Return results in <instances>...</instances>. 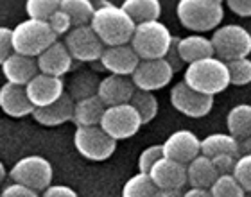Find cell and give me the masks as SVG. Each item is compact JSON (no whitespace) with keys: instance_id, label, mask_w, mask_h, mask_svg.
Masks as SVG:
<instances>
[{"instance_id":"40","label":"cell","mask_w":251,"mask_h":197,"mask_svg":"<svg viewBox=\"0 0 251 197\" xmlns=\"http://www.w3.org/2000/svg\"><path fill=\"white\" fill-rule=\"evenodd\" d=\"M212 161H214L215 171L219 172V176H226V174H233L237 158H233V156H217Z\"/></svg>"},{"instance_id":"46","label":"cell","mask_w":251,"mask_h":197,"mask_svg":"<svg viewBox=\"0 0 251 197\" xmlns=\"http://www.w3.org/2000/svg\"><path fill=\"white\" fill-rule=\"evenodd\" d=\"M183 194H179V192H162L160 194V197H181Z\"/></svg>"},{"instance_id":"13","label":"cell","mask_w":251,"mask_h":197,"mask_svg":"<svg viewBox=\"0 0 251 197\" xmlns=\"http://www.w3.org/2000/svg\"><path fill=\"white\" fill-rule=\"evenodd\" d=\"M163 156L173 161H178L181 165H188L198 156H201V140L196 133L188 129L174 131L167 136V140L162 144Z\"/></svg>"},{"instance_id":"21","label":"cell","mask_w":251,"mask_h":197,"mask_svg":"<svg viewBox=\"0 0 251 197\" xmlns=\"http://www.w3.org/2000/svg\"><path fill=\"white\" fill-rule=\"evenodd\" d=\"M176 49H178V54L185 65H192L201 59L215 56L212 40L206 36H199V34L176 38Z\"/></svg>"},{"instance_id":"44","label":"cell","mask_w":251,"mask_h":197,"mask_svg":"<svg viewBox=\"0 0 251 197\" xmlns=\"http://www.w3.org/2000/svg\"><path fill=\"white\" fill-rule=\"evenodd\" d=\"M181 197H212V194H210V190H204V188H190Z\"/></svg>"},{"instance_id":"41","label":"cell","mask_w":251,"mask_h":197,"mask_svg":"<svg viewBox=\"0 0 251 197\" xmlns=\"http://www.w3.org/2000/svg\"><path fill=\"white\" fill-rule=\"evenodd\" d=\"M226 5L230 7L231 13L242 16V18L251 16V0H228Z\"/></svg>"},{"instance_id":"24","label":"cell","mask_w":251,"mask_h":197,"mask_svg":"<svg viewBox=\"0 0 251 197\" xmlns=\"http://www.w3.org/2000/svg\"><path fill=\"white\" fill-rule=\"evenodd\" d=\"M201 154L214 160L217 156H233L241 158L239 150V140L233 138L230 133H214V135L204 136L201 140Z\"/></svg>"},{"instance_id":"15","label":"cell","mask_w":251,"mask_h":197,"mask_svg":"<svg viewBox=\"0 0 251 197\" xmlns=\"http://www.w3.org/2000/svg\"><path fill=\"white\" fill-rule=\"evenodd\" d=\"M149 176L160 192H179L185 185H188L187 165H181L169 158H162L158 161L151 169Z\"/></svg>"},{"instance_id":"32","label":"cell","mask_w":251,"mask_h":197,"mask_svg":"<svg viewBox=\"0 0 251 197\" xmlns=\"http://www.w3.org/2000/svg\"><path fill=\"white\" fill-rule=\"evenodd\" d=\"M210 194L212 197H246V190L233 177V174L217 177V181L210 188Z\"/></svg>"},{"instance_id":"26","label":"cell","mask_w":251,"mask_h":197,"mask_svg":"<svg viewBox=\"0 0 251 197\" xmlns=\"http://www.w3.org/2000/svg\"><path fill=\"white\" fill-rule=\"evenodd\" d=\"M122 9L129 15V18L136 25L156 22L162 15V4L158 0H126Z\"/></svg>"},{"instance_id":"20","label":"cell","mask_w":251,"mask_h":197,"mask_svg":"<svg viewBox=\"0 0 251 197\" xmlns=\"http://www.w3.org/2000/svg\"><path fill=\"white\" fill-rule=\"evenodd\" d=\"M2 72L7 83L18 84V86H27L32 79L38 75V63L34 57H27L22 54H13L7 61L2 65Z\"/></svg>"},{"instance_id":"31","label":"cell","mask_w":251,"mask_h":197,"mask_svg":"<svg viewBox=\"0 0 251 197\" xmlns=\"http://www.w3.org/2000/svg\"><path fill=\"white\" fill-rule=\"evenodd\" d=\"M129 104L138 111V115H140V119H142V124H149V122L158 115V98L154 97V94H151V92L136 90Z\"/></svg>"},{"instance_id":"7","label":"cell","mask_w":251,"mask_h":197,"mask_svg":"<svg viewBox=\"0 0 251 197\" xmlns=\"http://www.w3.org/2000/svg\"><path fill=\"white\" fill-rule=\"evenodd\" d=\"M9 176L13 179V183L32 188L36 192H45L50 187V183H52L54 171L47 158L32 154L16 161L13 169H11Z\"/></svg>"},{"instance_id":"16","label":"cell","mask_w":251,"mask_h":197,"mask_svg":"<svg viewBox=\"0 0 251 197\" xmlns=\"http://www.w3.org/2000/svg\"><path fill=\"white\" fill-rule=\"evenodd\" d=\"M140 61L142 59L131 45L106 47L100 57V65L110 72V75H122V77H131Z\"/></svg>"},{"instance_id":"45","label":"cell","mask_w":251,"mask_h":197,"mask_svg":"<svg viewBox=\"0 0 251 197\" xmlns=\"http://www.w3.org/2000/svg\"><path fill=\"white\" fill-rule=\"evenodd\" d=\"M239 150H241V156L251 154V136H250V138H244V140L239 142Z\"/></svg>"},{"instance_id":"42","label":"cell","mask_w":251,"mask_h":197,"mask_svg":"<svg viewBox=\"0 0 251 197\" xmlns=\"http://www.w3.org/2000/svg\"><path fill=\"white\" fill-rule=\"evenodd\" d=\"M42 197H77L75 190L67 185H50V187L42 194Z\"/></svg>"},{"instance_id":"35","label":"cell","mask_w":251,"mask_h":197,"mask_svg":"<svg viewBox=\"0 0 251 197\" xmlns=\"http://www.w3.org/2000/svg\"><path fill=\"white\" fill-rule=\"evenodd\" d=\"M162 158H165V156H163V147L162 146L147 147V149L142 150L140 158H138V171H140L142 174H149L152 167L156 165Z\"/></svg>"},{"instance_id":"1","label":"cell","mask_w":251,"mask_h":197,"mask_svg":"<svg viewBox=\"0 0 251 197\" xmlns=\"http://www.w3.org/2000/svg\"><path fill=\"white\" fill-rule=\"evenodd\" d=\"M90 27L95 31L100 42L104 43V47H119V45H129L136 24L122 9V5L119 7L113 4H102L95 9Z\"/></svg>"},{"instance_id":"12","label":"cell","mask_w":251,"mask_h":197,"mask_svg":"<svg viewBox=\"0 0 251 197\" xmlns=\"http://www.w3.org/2000/svg\"><path fill=\"white\" fill-rule=\"evenodd\" d=\"M171 104H173V108L176 111H179L185 117L203 119L214 108V97H206V95L198 94L192 88H188L183 81H179L171 90Z\"/></svg>"},{"instance_id":"9","label":"cell","mask_w":251,"mask_h":197,"mask_svg":"<svg viewBox=\"0 0 251 197\" xmlns=\"http://www.w3.org/2000/svg\"><path fill=\"white\" fill-rule=\"evenodd\" d=\"M142 119L131 104H121L106 108L104 117L100 120V127L106 135H110L113 140H126L138 133L142 127Z\"/></svg>"},{"instance_id":"10","label":"cell","mask_w":251,"mask_h":197,"mask_svg":"<svg viewBox=\"0 0 251 197\" xmlns=\"http://www.w3.org/2000/svg\"><path fill=\"white\" fill-rule=\"evenodd\" d=\"M65 45H67L70 56L81 63L100 61L102 52L106 49L104 43L100 42L99 36L90 25L74 27L65 36Z\"/></svg>"},{"instance_id":"38","label":"cell","mask_w":251,"mask_h":197,"mask_svg":"<svg viewBox=\"0 0 251 197\" xmlns=\"http://www.w3.org/2000/svg\"><path fill=\"white\" fill-rule=\"evenodd\" d=\"M13 54H15V47H13V29H9V27H0V65H4Z\"/></svg>"},{"instance_id":"36","label":"cell","mask_w":251,"mask_h":197,"mask_svg":"<svg viewBox=\"0 0 251 197\" xmlns=\"http://www.w3.org/2000/svg\"><path fill=\"white\" fill-rule=\"evenodd\" d=\"M233 177L241 183V187L246 190V194H251V154L241 156V158L235 161Z\"/></svg>"},{"instance_id":"11","label":"cell","mask_w":251,"mask_h":197,"mask_svg":"<svg viewBox=\"0 0 251 197\" xmlns=\"http://www.w3.org/2000/svg\"><path fill=\"white\" fill-rule=\"evenodd\" d=\"M174 70L167 59H152V61H140L131 81L136 90L142 92H156L165 88L173 81Z\"/></svg>"},{"instance_id":"28","label":"cell","mask_w":251,"mask_h":197,"mask_svg":"<svg viewBox=\"0 0 251 197\" xmlns=\"http://www.w3.org/2000/svg\"><path fill=\"white\" fill-rule=\"evenodd\" d=\"M99 84H100V79L94 72L83 70V72H77L72 77V81L68 84V95L72 97L74 102H79L83 98L97 95Z\"/></svg>"},{"instance_id":"3","label":"cell","mask_w":251,"mask_h":197,"mask_svg":"<svg viewBox=\"0 0 251 197\" xmlns=\"http://www.w3.org/2000/svg\"><path fill=\"white\" fill-rule=\"evenodd\" d=\"M176 15L185 29L206 32L219 29L225 18V7L221 0H179Z\"/></svg>"},{"instance_id":"25","label":"cell","mask_w":251,"mask_h":197,"mask_svg":"<svg viewBox=\"0 0 251 197\" xmlns=\"http://www.w3.org/2000/svg\"><path fill=\"white\" fill-rule=\"evenodd\" d=\"M104 111H106V106L99 98V95L83 98V100L75 102L72 122L77 125V127H94V125H100V120L104 117Z\"/></svg>"},{"instance_id":"27","label":"cell","mask_w":251,"mask_h":197,"mask_svg":"<svg viewBox=\"0 0 251 197\" xmlns=\"http://www.w3.org/2000/svg\"><path fill=\"white\" fill-rule=\"evenodd\" d=\"M228 133L241 142L251 136V104H237L226 117Z\"/></svg>"},{"instance_id":"23","label":"cell","mask_w":251,"mask_h":197,"mask_svg":"<svg viewBox=\"0 0 251 197\" xmlns=\"http://www.w3.org/2000/svg\"><path fill=\"white\" fill-rule=\"evenodd\" d=\"M219 172L215 171L214 161L206 156H198L194 161L187 165V181L190 188H204L210 190L212 185L217 181Z\"/></svg>"},{"instance_id":"17","label":"cell","mask_w":251,"mask_h":197,"mask_svg":"<svg viewBox=\"0 0 251 197\" xmlns=\"http://www.w3.org/2000/svg\"><path fill=\"white\" fill-rule=\"evenodd\" d=\"M136 88L131 77H122V75H108L100 79L99 84V98L104 102L106 108L111 106H121V104H129Z\"/></svg>"},{"instance_id":"37","label":"cell","mask_w":251,"mask_h":197,"mask_svg":"<svg viewBox=\"0 0 251 197\" xmlns=\"http://www.w3.org/2000/svg\"><path fill=\"white\" fill-rule=\"evenodd\" d=\"M49 25L50 29L54 31L56 36H63V34H68V32L72 31V20H70V16L65 13V11L59 7L52 16H50V20H49Z\"/></svg>"},{"instance_id":"39","label":"cell","mask_w":251,"mask_h":197,"mask_svg":"<svg viewBox=\"0 0 251 197\" xmlns=\"http://www.w3.org/2000/svg\"><path fill=\"white\" fill-rule=\"evenodd\" d=\"M0 197H40V196L32 188H27L24 185H18V183H11V185L4 187V190L0 192Z\"/></svg>"},{"instance_id":"6","label":"cell","mask_w":251,"mask_h":197,"mask_svg":"<svg viewBox=\"0 0 251 197\" xmlns=\"http://www.w3.org/2000/svg\"><path fill=\"white\" fill-rule=\"evenodd\" d=\"M212 45H214L215 57L221 61L230 63L235 59H242L251 54V34L246 27L237 24H226L215 29L212 34Z\"/></svg>"},{"instance_id":"8","label":"cell","mask_w":251,"mask_h":197,"mask_svg":"<svg viewBox=\"0 0 251 197\" xmlns=\"http://www.w3.org/2000/svg\"><path fill=\"white\" fill-rule=\"evenodd\" d=\"M74 146L81 156L92 161L108 160L117 149V142L106 135L100 125L77 127L74 133Z\"/></svg>"},{"instance_id":"34","label":"cell","mask_w":251,"mask_h":197,"mask_svg":"<svg viewBox=\"0 0 251 197\" xmlns=\"http://www.w3.org/2000/svg\"><path fill=\"white\" fill-rule=\"evenodd\" d=\"M228 65V72H230V83L233 86H244L251 83V59L250 57H242L235 61L226 63Z\"/></svg>"},{"instance_id":"48","label":"cell","mask_w":251,"mask_h":197,"mask_svg":"<svg viewBox=\"0 0 251 197\" xmlns=\"http://www.w3.org/2000/svg\"><path fill=\"white\" fill-rule=\"evenodd\" d=\"M246 197H251V194H246Z\"/></svg>"},{"instance_id":"5","label":"cell","mask_w":251,"mask_h":197,"mask_svg":"<svg viewBox=\"0 0 251 197\" xmlns=\"http://www.w3.org/2000/svg\"><path fill=\"white\" fill-rule=\"evenodd\" d=\"M56 42H58V36L50 29L49 22L27 18L13 29V47L16 54H22V56L40 57Z\"/></svg>"},{"instance_id":"47","label":"cell","mask_w":251,"mask_h":197,"mask_svg":"<svg viewBox=\"0 0 251 197\" xmlns=\"http://www.w3.org/2000/svg\"><path fill=\"white\" fill-rule=\"evenodd\" d=\"M5 179V167H4V163L0 161V183L4 181Z\"/></svg>"},{"instance_id":"4","label":"cell","mask_w":251,"mask_h":197,"mask_svg":"<svg viewBox=\"0 0 251 197\" xmlns=\"http://www.w3.org/2000/svg\"><path fill=\"white\" fill-rule=\"evenodd\" d=\"M173 43L174 36L171 34L169 27L156 20L136 25L129 45L142 61H152V59H165Z\"/></svg>"},{"instance_id":"29","label":"cell","mask_w":251,"mask_h":197,"mask_svg":"<svg viewBox=\"0 0 251 197\" xmlns=\"http://www.w3.org/2000/svg\"><path fill=\"white\" fill-rule=\"evenodd\" d=\"M59 7L70 16L74 27L90 25L97 9L90 0H59Z\"/></svg>"},{"instance_id":"43","label":"cell","mask_w":251,"mask_h":197,"mask_svg":"<svg viewBox=\"0 0 251 197\" xmlns=\"http://www.w3.org/2000/svg\"><path fill=\"white\" fill-rule=\"evenodd\" d=\"M165 59L169 61V65L173 67V70L176 72V70H179V68L183 67L185 63L181 61V57H179L178 54V49H176V38H174V43H173V47H171V50H169V54L165 56Z\"/></svg>"},{"instance_id":"18","label":"cell","mask_w":251,"mask_h":197,"mask_svg":"<svg viewBox=\"0 0 251 197\" xmlns=\"http://www.w3.org/2000/svg\"><path fill=\"white\" fill-rule=\"evenodd\" d=\"M36 63L40 74L61 79L65 74L72 70L74 57L70 56V52H68L65 43L56 42L52 47H49L47 50L43 52L42 56L36 57Z\"/></svg>"},{"instance_id":"33","label":"cell","mask_w":251,"mask_h":197,"mask_svg":"<svg viewBox=\"0 0 251 197\" xmlns=\"http://www.w3.org/2000/svg\"><path fill=\"white\" fill-rule=\"evenodd\" d=\"M59 9V0H27L25 11L31 20L49 22Z\"/></svg>"},{"instance_id":"19","label":"cell","mask_w":251,"mask_h":197,"mask_svg":"<svg viewBox=\"0 0 251 197\" xmlns=\"http://www.w3.org/2000/svg\"><path fill=\"white\" fill-rule=\"evenodd\" d=\"M0 109L9 117L22 119L34 113V106L27 97L25 86L5 83L0 88Z\"/></svg>"},{"instance_id":"14","label":"cell","mask_w":251,"mask_h":197,"mask_svg":"<svg viewBox=\"0 0 251 197\" xmlns=\"http://www.w3.org/2000/svg\"><path fill=\"white\" fill-rule=\"evenodd\" d=\"M25 92L34 109L47 108L50 104L58 102L59 98L65 95V83L59 77L38 74L36 77L25 86Z\"/></svg>"},{"instance_id":"2","label":"cell","mask_w":251,"mask_h":197,"mask_svg":"<svg viewBox=\"0 0 251 197\" xmlns=\"http://www.w3.org/2000/svg\"><path fill=\"white\" fill-rule=\"evenodd\" d=\"M183 83L198 94L215 97L217 94H223L231 84L228 65L215 56L192 63L185 70Z\"/></svg>"},{"instance_id":"30","label":"cell","mask_w":251,"mask_h":197,"mask_svg":"<svg viewBox=\"0 0 251 197\" xmlns=\"http://www.w3.org/2000/svg\"><path fill=\"white\" fill-rule=\"evenodd\" d=\"M160 190L152 183L149 174H135L126 181L122 188V197H160Z\"/></svg>"},{"instance_id":"22","label":"cell","mask_w":251,"mask_h":197,"mask_svg":"<svg viewBox=\"0 0 251 197\" xmlns=\"http://www.w3.org/2000/svg\"><path fill=\"white\" fill-rule=\"evenodd\" d=\"M74 108H75V102L72 100L70 95L65 94L58 102L50 104L47 108L34 109L32 117L42 125L54 127V125H61L65 122H70L74 119Z\"/></svg>"}]
</instances>
